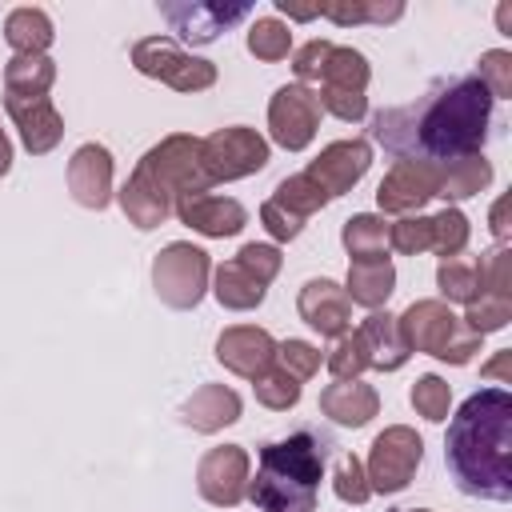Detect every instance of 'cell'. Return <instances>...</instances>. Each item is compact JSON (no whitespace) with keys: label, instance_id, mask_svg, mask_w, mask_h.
Instances as JSON below:
<instances>
[{"label":"cell","instance_id":"f35d334b","mask_svg":"<svg viewBox=\"0 0 512 512\" xmlns=\"http://www.w3.org/2000/svg\"><path fill=\"white\" fill-rule=\"evenodd\" d=\"M508 320H512V296H496V292H480L464 312V324L480 336L508 328Z\"/></svg>","mask_w":512,"mask_h":512},{"label":"cell","instance_id":"816d5d0a","mask_svg":"<svg viewBox=\"0 0 512 512\" xmlns=\"http://www.w3.org/2000/svg\"><path fill=\"white\" fill-rule=\"evenodd\" d=\"M404 512H428V508H404Z\"/></svg>","mask_w":512,"mask_h":512},{"label":"cell","instance_id":"ab89813d","mask_svg":"<svg viewBox=\"0 0 512 512\" xmlns=\"http://www.w3.org/2000/svg\"><path fill=\"white\" fill-rule=\"evenodd\" d=\"M472 76L488 88L492 100H508V96H512V52H508V48H488V52H480V64H476Z\"/></svg>","mask_w":512,"mask_h":512},{"label":"cell","instance_id":"484cf974","mask_svg":"<svg viewBox=\"0 0 512 512\" xmlns=\"http://www.w3.org/2000/svg\"><path fill=\"white\" fill-rule=\"evenodd\" d=\"M492 184V160L484 152H472V156H460V160H448L440 164V192L444 200H468L476 192H484Z\"/></svg>","mask_w":512,"mask_h":512},{"label":"cell","instance_id":"7dc6e473","mask_svg":"<svg viewBox=\"0 0 512 512\" xmlns=\"http://www.w3.org/2000/svg\"><path fill=\"white\" fill-rule=\"evenodd\" d=\"M492 236H496V244H508V236H512V228H508V196H500L492 204Z\"/></svg>","mask_w":512,"mask_h":512},{"label":"cell","instance_id":"83f0119b","mask_svg":"<svg viewBox=\"0 0 512 512\" xmlns=\"http://www.w3.org/2000/svg\"><path fill=\"white\" fill-rule=\"evenodd\" d=\"M372 80V68L364 60V52L348 48V44H332L328 64L320 72V92H364Z\"/></svg>","mask_w":512,"mask_h":512},{"label":"cell","instance_id":"f907efd6","mask_svg":"<svg viewBox=\"0 0 512 512\" xmlns=\"http://www.w3.org/2000/svg\"><path fill=\"white\" fill-rule=\"evenodd\" d=\"M8 172H12V140L0 128V176H8Z\"/></svg>","mask_w":512,"mask_h":512},{"label":"cell","instance_id":"836d02e7","mask_svg":"<svg viewBox=\"0 0 512 512\" xmlns=\"http://www.w3.org/2000/svg\"><path fill=\"white\" fill-rule=\"evenodd\" d=\"M468 248V216L460 208H444L432 216V248L440 260H452Z\"/></svg>","mask_w":512,"mask_h":512},{"label":"cell","instance_id":"4fadbf2b","mask_svg":"<svg viewBox=\"0 0 512 512\" xmlns=\"http://www.w3.org/2000/svg\"><path fill=\"white\" fill-rule=\"evenodd\" d=\"M368 168H372V144L360 140V136H352V140H332V144H324L320 156L308 164L304 176H308L328 200H336V196L352 192V188L364 180Z\"/></svg>","mask_w":512,"mask_h":512},{"label":"cell","instance_id":"9c48e42d","mask_svg":"<svg viewBox=\"0 0 512 512\" xmlns=\"http://www.w3.org/2000/svg\"><path fill=\"white\" fill-rule=\"evenodd\" d=\"M424 460V440L416 436V428L408 424H388L372 448H368V464H364V476H368V488L380 492V496H396L412 484L416 468Z\"/></svg>","mask_w":512,"mask_h":512},{"label":"cell","instance_id":"1f68e13d","mask_svg":"<svg viewBox=\"0 0 512 512\" xmlns=\"http://www.w3.org/2000/svg\"><path fill=\"white\" fill-rule=\"evenodd\" d=\"M248 52H252L256 60H264V64L284 60V56L292 52V32H288V24L276 20V16H256L252 28H248Z\"/></svg>","mask_w":512,"mask_h":512},{"label":"cell","instance_id":"4dcf8cb0","mask_svg":"<svg viewBox=\"0 0 512 512\" xmlns=\"http://www.w3.org/2000/svg\"><path fill=\"white\" fill-rule=\"evenodd\" d=\"M436 288H440V300L444 304H472L480 296V276H476V264L472 260H440L436 268Z\"/></svg>","mask_w":512,"mask_h":512},{"label":"cell","instance_id":"44dd1931","mask_svg":"<svg viewBox=\"0 0 512 512\" xmlns=\"http://www.w3.org/2000/svg\"><path fill=\"white\" fill-rule=\"evenodd\" d=\"M320 412L340 428H364L380 412V392L364 380H336L320 392Z\"/></svg>","mask_w":512,"mask_h":512},{"label":"cell","instance_id":"277c9868","mask_svg":"<svg viewBox=\"0 0 512 512\" xmlns=\"http://www.w3.org/2000/svg\"><path fill=\"white\" fill-rule=\"evenodd\" d=\"M324 460L328 440L316 432H292L264 444L256 480H248V500L260 512H316Z\"/></svg>","mask_w":512,"mask_h":512},{"label":"cell","instance_id":"d4e9b609","mask_svg":"<svg viewBox=\"0 0 512 512\" xmlns=\"http://www.w3.org/2000/svg\"><path fill=\"white\" fill-rule=\"evenodd\" d=\"M212 292H216L220 308H228V312H252V308L264 304V292L268 288L252 272H244L236 260H224L220 268H212Z\"/></svg>","mask_w":512,"mask_h":512},{"label":"cell","instance_id":"4316f807","mask_svg":"<svg viewBox=\"0 0 512 512\" xmlns=\"http://www.w3.org/2000/svg\"><path fill=\"white\" fill-rule=\"evenodd\" d=\"M52 36H56V32H52V20H48V12H44V8L24 4V8H12V12L4 16V40L16 48V56L48 52Z\"/></svg>","mask_w":512,"mask_h":512},{"label":"cell","instance_id":"d590c367","mask_svg":"<svg viewBox=\"0 0 512 512\" xmlns=\"http://www.w3.org/2000/svg\"><path fill=\"white\" fill-rule=\"evenodd\" d=\"M252 388H256V400H260L264 408H272V412H288V408L300 404V380H292V376L280 372L276 364H272L268 372H260V376L252 380Z\"/></svg>","mask_w":512,"mask_h":512},{"label":"cell","instance_id":"60d3db41","mask_svg":"<svg viewBox=\"0 0 512 512\" xmlns=\"http://www.w3.org/2000/svg\"><path fill=\"white\" fill-rule=\"evenodd\" d=\"M388 248H396L400 256H420L432 248V216H400L396 224H388Z\"/></svg>","mask_w":512,"mask_h":512},{"label":"cell","instance_id":"cb8c5ba5","mask_svg":"<svg viewBox=\"0 0 512 512\" xmlns=\"http://www.w3.org/2000/svg\"><path fill=\"white\" fill-rule=\"evenodd\" d=\"M344 292L352 304L360 308H380L388 304V296L396 292V268L392 260H368V264H348V280H344Z\"/></svg>","mask_w":512,"mask_h":512},{"label":"cell","instance_id":"7a4b0ae2","mask_svg":"<svg viewBox=\"0 0 512 512\" xmlns=\"http://www.w3.org/2000/svg\"><path fill=\"white\" fill-rule=\"evenodd\" d=\"M444 464L464 496L512 500V396L504 384L472 392L444 436Z\"/></svg>","mask_w":512,"mask_h":512},{"label":"cell","instance_id":"52a82bcc","mask_svg":"<svg viewBox=\"0 0 512 512\" xmlns=\"http://www.w3.org/2000/svg\"><path fill=\"white\" fill-rule=\"evenodd\" d=\"M132 64L140 76L168 84L172 92H204L216 84V64L184 52L172 36H144L132 44Z\"/></svg>","mask_w":512,"mask_h":512},{"label":"cell","instance_id":"ee69618b","mask_svg":"<svg viewBox=\"0 0 512 512\" xmlns=\"http://www.w3.org/2000/svg\"><path fill=\"white\" fill-rule=\"evenodd\" d=\"M236 264H240L244 272H252V276L268 288V284L280 276L284 256H280V248H276V244H256V240H252V244H244V248L236 252Z\"/></svg>","mask_w":512,"mask_h":512},{"label":"cell","instance_id":"f1b7e54d","mask_svg":"<svg viewBox=\"0 0 512 512\" xmlns=\"http://www.w3.org/2000/svg\"><path fill=\"white\" fill-rule=\"evenodd\" d=\"M56 80V60L48 52H28V56H12L4 64V88L12 96H44Z\"/></svg>","mask_w":512,"mask_h":512},{"label":"cell","instance_id":"7c38bea8","mask_svg":"<svg viewBox=\"0 0 512 512\" xmlns=\"http://www.w3.org/2000/svg\"><path fill=\"white\" fill-rule=\"evenodd\" d=\"M440 192V164L396 160L376 188V204L388 216H420V208Z\"/></svg>","mask_w":512,"mask_h":512},{"label":"cell","instance_id":"d6986e66","mask_svg":"<svg viewBox=\"0 0 512 512\" xmlns=\"http://www.w3.org/2000/svg\"><path fill=\"white\" fill-rule=\"evenodd\" d=\"M68 192H72V200L80 208H92V212L108 208V200H112V152L104 144L88 140V144H80L72 152V160H68Z\"/></svg>","mask_w":512,"mask_h":512},{"label":"cell","instance_id":"8d00e7d4","mask_svg":"<svg viewBox=\"0 0 512 512\" xmlns=\"http://www.w3.org/2000/svg\"><path fill=\"white\" fill-rule=\"evenodd\" d=\"M332 492H336V500H344V504H368V496H372V488H368V476H364V460L356 456V452H344L340 460H336V468H332Z\"/></svg>","mask_w":512,"mask_h":512},{"label":"cell","instance_id":"5bb4252c","mask_svg":"<svg viewBox=\"0 0 512 512\" xmlns=\"http://www.w3.org/2000/svg\"><path fill=\"white\" fill-rule=\"evenodd\" d=\"M248 4H204V0H160V16L168 20V28L184 40V44H212L220 32H228L232 24L248 20Z\"/></svg>","mask_w":512,"mask_h":512},{"label":"cell","instance_id":"8992f818","mask_svg":"<svg viewBox=\"0 0 512 512\" xmlns=\"http://www.w3.org/2000/svg\"><path fill=\"white\" fill-rule=\"evenodd\" d=\"M208 276H212L208 252L200 244H188V240L164 244L152 260V288H156L160 304H168L176 312H188L204 300Z\"/></svg>","mask_w":512,"mask_h":512},{"label":"cell","instance_id":"603a6c76","mask_svg":"<svg viewBox=\"0 0 512 512\" xmlns=\"http://www.w3.org/2000/svg\"><path fill=\"white\" fill-rule=\"evenodd\" d=\"M340 244L352 256L348 264H368V260H388V220L376 212H356L340 228Z\"/></svg>","mask_w":512,"mask_h":512},{"label":"cell","instance_id":"ffe728a7","mask_svg":"<svg viewBox=\"0 0 512 512\" xmlns=\"http://www.w3.org/2000/svg\"><path fill=\"white\" fill-rule=\"evenodd\" d=\"M240 408H244V404H240V396H236L228 384H200V388L180 404V420H184L192 432L212 436V432L236 424V420H240Z\"/></svg>","mask_w":512,"mask_h":512},{"label":"cell","instance_id":"681fc988","mask_svg":"<svg viewBox=\"0 0 512 512\" xmlns=\"http://www.w3.org/2000/svg\"><path fill=\"white\" fill-rule=\"evenodd\" d=\"M508 360H512V352H500V356H496V360H492V364L484 368V376H496V380L512 384V380H508Z\"/></svg>","mask_w":512,"mask_h":512},{"label":"cell","instance_id":"6da1fadb","mask_svg":"<svg viewBox=\"0 0 512 512\" xmlns=\"http://www.w3.org/2000/svg\"><path fill=\"white\" fill-rule=\"evenodd\" d=\"M492 128V96L468 76H444L412 104L380 108L372 116L376 144L396 160L448 164L472 152H484Z\"/></svg>","mask_w":512,"mask_h":512},{"label":"cell","instance_id":"b9f144b4","mask_svg":"<svg viewBox=\"0 0 512 512\" xmlns=\"http://www.w3.org/2000/svg\"><path fill=\"white\" fill-rule=\"evenodd\" d=\"M328 372L336 376V380H360V372L368 368V352H364V340H360V332H344L340 340H336V348L328 352Z\"/></svg>","mask_w":512,"mask_h":512},{"label":"cell","instance_id":"bcb514c9","mask_svg":"<svg viewBox=\"0 0 512 512\" xmlns=\"http://www.w3.org/2000/svg\"><path fill=\"white\" fill-rule=\"evenodd\" d=\"M260 224L268 228V236L272 240H280V244H288V240H296L300 232H304V216H296V212H288L284 204H276L272 196L260 204Z\"/></svg>","mask_w":512,"mask_h":512},{"label":"cell","instance_id":"74e56055","mask_svg":"<svg viewBox=\"0 0 512 512\" xmlns=\"http://www.w3.org/2000/svg\"><path fill=\"white\" fill-rule=\"evenodd\" d=\"M476 276H480V292L512 296V252H508V244L484 248L480 260H476Z\"/></svg>","mask_w":512,"mask_h":512},{"label":"cell","instance_id":"d6a6232c","mask_svg":"<svg viewBox=\"0 0 512 512\" xmlns=\"http://www.w3.org/2000/svg\"><path fill=\"white\" fill-rule=\"evenodd\" d=\"M272 200L276 204H284L288 212H296V216H316L324 204H328V196L304 176V172H296V176H284L280 184H276V192H272Z\"/></svg>","mask_w":512,"mask_h":512},{"label":"cell","instance_id":"ba28073f","mask_svg":"<svg viewBox=\"0 0 512 512\" xmlns=\"http://www.w3.org/2000/svg\"><path fill=\"white\" fill-rule=\"evenodd\" d=\"M264 164H268V140L256 128L232 124V128H216L212 136L200 140V168H204L208 188L256 176Z\"/></svg>","mask_w":512,"mask_h":512},{"label":"cell","instance_id":"8fae6325","mask_svg":"<svg viewBox=\"0 0 512 512\" xmlns=\"http://www.w3.org/2000/svg\"><path fill=\"white\" fill-rule=\"evenodd\" d=\"M248 480H252V460H248L244 444L208 448L196 464V488L216 508H236L248 496Z\"/></svg>","mask_w":512,"mask_h":512},{"label":"cell","instance_id":"f546056e","mask_svg":"<svg viewBox=\"0 0 512 512\" xmlns=\"http://www.w3.org/2000/svg\"><path fill=\"white\" fill-rule=\"evenodd\" d=\"M320 16H328L332 24L348 28V24H392L404 16V4H372V0H324L316 4Z\"/></svg>","mask_w":512,"mask_h":512},{"label":"cell","instance_id":"e575fe53","mask_svg":"<svg viewBox=\"0 0 512 512\" xmlns=\"http://www.w3.org/2000/svg\"><path fill=\"white\" fill-rule=\"evenodd\" d=\"M408 400H412V408H416L424 420L444 424V420H448V404H452V388H448V380H440L436 372H424V376H416Z\"/></svg>","mask_w":512,"mask_h":512},{"label":"cell","instance_id":"7402d4cb","mask_svg":"<svg viewBox=\"0 0 512 512\" xmlns=\"http://www.w3.org/2000/svg\"><path fill=\"white\" fill-rule=\"evenodd\" d=\"M360 340H364V352H368V368H376V372H396V368H404V360L412 356L408 352V340H404V332H400V320L392 316V312H372L368 320H360Z\"/></svg>","mask_w":512,"mask_h":512},{"label":"cell","instance_id":"2e32d148","mask_svg":"<svg viewBox=\"0 0 512 512\" xmlns=\"http://www.w3.org/2000/svg\"><path fill=\"white\" fill-rule=\"evenodd\" d=\"M296 312H300V320H304L312 332H320V336H328V340H340L344 332H352V300H348V292H344L336 280H328V276H316V280H308V284L300 288Z\"/></svg>","mask_w":512,"mask_h":512},{"label":"cell","instance_id":"c3c4849f","mask_svg":"<svg viewBox=\"0 0 512 512\" xmlns=\"http://www.w3.org/2000/svg\"><path fill=\"white\" fill-rule=\"evenodd\" d=\"M276 12H284L288 20H316V16H320V12H316V4L300 8V4H288V0H276Z\"/></svg>","mask_w":512,"mask_h":512},{"label":"cell","instance_id":"3957f363","mask_svg":"<svg viewBox=\"0 0 512 512\" xmlns=\"http://www.w3.org/2000/svg\"><path fill=\"white\" fill-rule=\"evenodd\" d=\"M184 192H208V180L200 168V140L188 132H172L136 160L116 200L128 224H136L140 232H152L172 216V204Z\"/></svg>","mask_w":512,"mask_h":512},{"label":"cell","instance_id":"e0dca14e","mask_svg":"<svg viewBox=\"0 0 512 512\" xmlns=\"http://www.w3.org/2000/svg\"><path fill=\"white\" fill-rule=\"evenodd\" d=\"M4 112L12 116L20 144L32 156H48L60 140H64V116L56 112V104L48 96H12L4 92Z\"/></svg>","mask_w":512,"mask_h":512},{"label":"cell","instance_id":"f6af8a7d","mask_svg":"<svg viewBox=\"0 0 512 512\" xmlns=\"http://www.w3.org/2000/svg\"><path fill=\"white\" fill-rule=\"evenodd\" d=\"M328 52H332V40H308L292 52V72H296V84H320V72L328 64Z\"/></svg>","mask_w":512,"mask_h":512},{"label":"cell","instance_id":"7bdbcfd3","mask_svg":"<svg viewBox=\"0 0 512 512\" xmlns=\"http://www.w3.org/2000/svg\"><path fill=\"white\" fill-rule=\"evenodd\" d=\"M276 368L304 384L320 372V348L308 340H284V344H276Z\"/></svg>","mask_w":512,"mask_h":512},{"label":"cell","instance_id":"30bf717a","mask_svg":"<svg viewBox=\"0 0 512 512\" xmlns=\"http://www.w3.org/2000/svg\"><path fill=\"white\" fill-rule=\"evenodd\" d=\"M320 128V100L308 84H280L268 100V132L284 152H304Z\"/></svg>","mask_w":512,"mask_h":512},{"label":"cell","instance_id":"ac0fdd59","mask_svg":"<svg viewBox=\"0 0 512 512\" xmlns=\"http://www.w3.org/2000/svg\"><path fill=\"white\" fill-rule=\"evenodd\" d=\"M216 360L244 376V380H256L260 372H268L276 364V340L268 328H256V324H232L216 336Z\"/></svg>","mask_w":512,"mask_h":512},{"label":"cell","instance_id":"9a60e30c","mask_svg":"<svg viewBox=\"0 0 512 512\" xmlns=\"http://www.w3.org/2000/svg\"><path fill=\"white\" fill-rule=\"evenodd\" d=\"M172 212L180 216V224H188L192 232L208 236V240H224L236 236L248 224V208L232 196H216V192H184Z\"/></svg>","mask_w":512,"mask_h":512},{"label":"cell","instance_id":"5b68a950","mask_svg":"<svg viewBox=\"0 0 512 512\" xmlns=\"http://www.w3.org/2000/svg\"><path fill=\"white\" fill-rule=\"evenodd\" d=\"M396 320L408 340V352H424V356H436L448 364H468L484 340L444 300H412L404 308V316H396Z\"/></svg>","mask_w":512,"mask_h":512}]
</instances>
